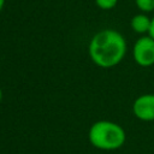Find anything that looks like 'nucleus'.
I'll return each instance as SVG.
<instances>
[{"instance_id":"obj_7","label":"nucleus","mask_w":154,"mask_h":154,"mask_svg":"<svg viewBox=\"0 0 154 154\" xmlns=\"http://www.w3.org/2000/svg\"><path fill=\"white\" fill-rule=\"evenodd\" d=\"M95 4L99 8L108 11L116 7V5L118 4V0H95Z\"/></svg>"},{"instance_id":"obj_4","label":"nucleus","mask_w":154,"mask_h":154,"mask_svg":"<svg viewBox=\"0 0 154 154\" xmlns=\"http://www.w3.org/2000/svg\"><path fill=\"white\" fill-rule=\"evenodd\" d=\"M135 117L142 122H154V94H143L132 103Z\"/></svg>"},{"instance_id":"obj_11","label":"nucleus","mask_w":154,"mask_h":154,"mask_svg":"<svg viewBox=\"0 0 154 154\" xmlns=\"http://www.w3.org/2000/svg\"><path fill=\"white\" fill-rule=\"evenodd\" d=\"M153 131H154V126H153Z\"/></svg>"},{"instance_id":"obj_10","label":"nucleus","mask_w":154,"mask_h":154,"mask_svg":"<svg viewBox=\"0 0 154 154\" xmlns=\"http://www.w3.org/2000/svg\"><path fill=\"white\" fill-rule=\"evenodd\" d=\"M1 100H2V90L0 88V102H1Z\"/></svg>"},{"instance_id":"obj_5","label":"nucleus","mask_w":154,"mask_h":154,"mask_svg":"<svg viewBox=\"0 0 154 154\" xmlns=\"http://www.w3.org/2000/svg\"><path fill=\"white\" fill-rule=\"evenodd\" d=\"M150 25H152V18H149V16H147L143 12L138 13V14H135L131 18V22H130L131 29L136 34H141V35L149 34Z\"/></svg>"},{"instance_id":"obj_1","label":"nucleus","mask_w":154,"mask_h":154,"mask_svg":"<svg viewBox=\"0 0 154 154\" xmlns=\"http://www.w3.org/2000/svg\"><path fill=\"white\" fill-rule=\"evenodd\" d=\"M88 51L95 65L102 69H109L124 59L126 54V41L119 31L103 29L91 37Z\"/></svg>"},{"instance_id":"obj_6","label":"nucleus","mask_w":154,"mask_h":154,"mask_svg":"<svg viewBox=\"0 0 154 154\" xmlns=\"http://www.w3.org/2000/svg\"><path fill=\"white\" fill-rule=\"evenodd\" d=\"M135 5L143 13L154 11V0H135Z\"/></svg>"},{"instance_id":"obj_8","label":"nucleus","mask_w":154,"mask_h":154,"mask_svg":"<svg viewBox=\"0 0 154 154\" xmlns=\"http://www.w3.org/2000/svg\"><path fill=\"white\" fill-rule=\"evenodd\" d=\"M148 35H150L154 38V17L152 18V25H150V30H149V34Z\"/></svg>"},{"instance_id":"obj_9","label":"nucleus","mask_w":154,"mask_h":154,"mask_svg":"<svg viewBox=\"0 0 154 154\" xmlns=\"http://www.w3.org/2000/svg\"><path fill=\"white\" fill-rule=\"evenodd\" d=\"M4 5H5V0H0V13H1L2 8H4Z\"/></svg>"},{"instance_id":"obj_3","label":"nucleus","mask_w":154,"mask_h":154,"mask_svg":"<svg viewBox=\"0 0 154 154\" xmlns=\"http://www.w3.org/2000/svg\"><path fill=\"white\" fill-rule=\"evenodd\" d=\"M135 63L141 67L154 65V38L150 35H143L136 40L132 47Z\"/></svg>"},{"instance_id":"obj_2","label":"nucleus","mask_w":154,"mask_h":154,"mask_svg":"<svg viewBox=\"0 0 154 154\" xmlns=\"http://www.w3.org/2000/svg\"><path fill=\"white\" fill-rule=\"evenodd\" d=\"M89 142L102 150H116L120 148L126 140L125 130L111 120L95 122L88 132Z\"/></svg>"}]
</instances>
